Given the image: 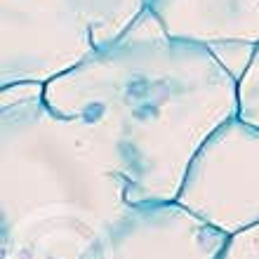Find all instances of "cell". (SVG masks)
Segmentation results:
<instances>
[{"mask_svg":"<svg viewBox=\"0 0 259 259\" xmlns=\"http://www.w3.org/2000/svg\"><path fill=\"white\" fill-rule=\"evenodd\" d=\"M42 99L97 130L130 203H172L200 146L238 116V78L212 50L167 35L144 10L116 42L50 80Z\"/></svg>","mask_w":259,"mask_h":259,"instance_id":"6da1fadb","label":"cell"},{"mask_svg":"<svg viewBox=\"0 0 259 259\" xmlns=\"http://www.w3.org/2000/svg\"><path fill=\"white\" fill-rule=\"evenodd\" d=\"M132 207L116 156L80 118L40 97L0 106L3 236L80 229L102 236Z\"/></svg>","mask_w":259,"mask_h":259,"instance_id":"7a4b0ae2","label":"cell"},{"mask_svg":"<svg viewBox=\"0 0 259 259\" xmlns=\"http://www.w3.org/2000/svg\"><path fill=\"white\" fill-rule=\"evenodd\" d=\"M99 50L75 0H0V88L48 85Z\"/></svg>","mask_w":259,"mask_h":259,"instance_id":"3957f363","label":"cell"},{"mask_svg":"<svg viewBox=\"0 0 259 259\" xmlns=\"http://www.w3.org/2000/svg\"><path fill=\"white\" fill-rule=\"evenodd\" d=\"M177 203L229 238L259 224V127L231 118L200 146Z\"/></svg>","mask_w":259,"mask_h":259,"instance_id":"277c9868","label":"cell"},{"mask_svg":"<svg viewBox=\"0 0 259 259\" xmlns=\"http://www.w3.org/2000/svg\"><path fill=\"white\" fill-rule=\"evenodd\" d=\"M229 236L172 203L132 205L82 259H222Z\"/></svg>","mask_w":259,"mask_h":259,"instance_id":"5b68a950","label":"cell"},{"mask_svg":"<svg viewBox=\"0 0 259 259\" xmlns=\"http://www.w3.org/2000/svg\"><path fill=\"white\" fill-rule=\"evenodd\" d=\"M167 35L212 50L236 78L259 45V0H146Z\"/></svg>","mask_w":259,"mask_h":259,"instance_id":"8992f818","label":"cell"},{"mask_svg":"<svg viewBox=\"0 0 259 259\" xmlns=\"http://www.w3.org/2000/svg\"><path fill=\"white\" fill-rule=\"evenodd\" d=\"M75 3L92 21L99 48L116 42L146 10V0H75Z\"/></svg>","mask_w":259,"mask_h":259,"instance_id":"52a82bcc","label":"cell"},{"mask_svg":"<svg viewBox=\"0 0 259 259\" xmlns=\"http://www.w3.org/2000/svg\"><path fill=\"white\" fill-rule=\"evenodd\" d=\"M238 118L259 127V45L238 78Z\"/></svg>","mask_w":259,"mask_h":259,"instance_id":"ba28073f","label":"cell"},{"mask_svg":"<svg viewBox=\"0 0 259 259\" xmlns=\"http://www.w3.org/2000/svg\"><path fill=\"white\" fill-rule=\"evenodd\" d=\"M222 259H259V224L231 236Z\"/></svg>","mask_w":259,"mask_h":259,"instance_id":"9c48e42d","label":"cell"}]
</instances>
